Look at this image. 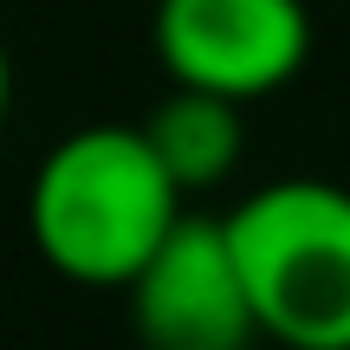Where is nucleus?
Returning a JSON list of instances; mask_svg holds the SVG:
<instances>
[{"mask_svg": "<svg viewBox=\"0 0 350 350\" xmlns=\"http://www.w3.org/2000/svg\"><path fill=\"white\" fill-rule=\"evenodd\" d=\"M188 195L175 188L143 124H85L52 143L26 188V234L72 286L124 292L175 234Z\"/></svg>", "mask_w": 350, "mask_h": 350, "instance_id": "f257e3e1", "label": "nucleus"}, {"mask_svg": "<svg viewBox=\"0 0 350 350\" xmlns=\"http://www.w3.org/2000/svg\"><path fill=\"white\" fill-rule=\"evenodd\" d=\"M260 331L286 350H350V188L286 175L227 208Z\"/></svg>", "mask_w": 350, "mask_h": 350, "instance_id": "f03ea898", "label": "nucleus"}, {"mask_svg": "<svg viewBox=\"0 0 350 350\" xmlns=\"http://www.w3.org/2000/svg\"><path fill=\"white\" fill-rule=\"evenodd\" d=\"M150 39L175 85L253 104L305 72L312 13L305 0H156Z\"/></svg>", "mask_w": 350, "mask_h": 350, "instance_id": "7ed1b4c3", "label": "nucleus"}, {"mask_svg": "<svg viewBox=\"0 0 350 350\" xmlns=\"http://www.w3.org/2000/svg\"><path fill=\"white\" fill-rule=\"evenodd\" d=\"M124 292L143 350H253L266 338L227 214H182Z\"/></svg>", "mask_w": 350, "mask_h": 350, "instance_id": "20e7f679", "label": "nucleus"}, {"mask_svg": "<svg viewBox=\"0 0 350 350\" xmlns=\"http://www.w3.org/2000/svg\"><path fill=\"white\" fill-rule=\"evenodd\" d=\"M247 104L221 98V91H195V85H169V98L143 117V137L163 156V169L175 175L182 195H208L240 169L247 150Z\"/></svg>", "mask_w": 350, "mask_h": 350, "instance_id": "39448f33", "label": "nucleus"}, {"mask_svg": "<svg viewBox=\"0 0 350 350\" xmlns=\"http://www.w3.org/2000/svg\"><path fill=\"white\" fill-rule=\"evenodd\" d=\"M7 111H13V59L0 46V130H7Z\"/></svg>", "mask_w": 350, "mask_h": 350, "instance_id": "423d86ee", "label": "nucleus"}]
</instances>
